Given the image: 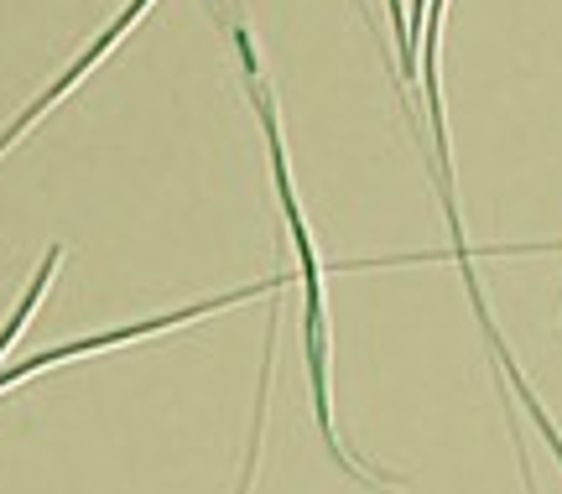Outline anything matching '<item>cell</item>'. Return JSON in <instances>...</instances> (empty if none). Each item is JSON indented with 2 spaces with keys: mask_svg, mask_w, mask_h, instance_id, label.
Masks as SVG:
<instances>
[{
  "mask_svg": "<svg viewBox=\"0 0 562 494\" xmlns=\"http://www.w3.org/2000/svg\"><path fill=\"white\" fill-rule=\"evenodd\" d=\"M235 47H240V63H245V89H250V104H256L261 131H266V146H271V172H277L281 218H286V235H292V250H297V266H302V349H307V380H313L318 433H323V442H328L334 463H344L349 474L370 479L360 469V458L344 453L339 433H334V406H328V317H323V266H318V250H313V235H307V218H302L292 172H286V141H281V125H277V110H271V94H266V79L256 74V47H250V32H245V26H235Z\"/></svg>",
  "mask_w": 562,
  "mask_h": 494,
  "instance_id": "6da1fadb",
  "label": "cell"
},
{
  "mask_svg": "<svg viewBox=\"0 0 562 494\" xmlns=\"http://www.w3.org/2000/svg\"><path fill=\"white\" fill-rule=\"evenodd\" d=\"M292 277H271L261 287H240V292H220L209 302H193V307H178V313H161V317H140V323H125V328H110V334H89V338H68V344H53L42 355H26L21 364H0V391H11L21 380H32L37 370H53V364H68V359H83V355H104V349H121V344H136V338H151V334H167V328H182V323H199L209 313H224L235 302H250V296H266V292H281Z\"/></svg>",
  "mask_w": 562,
  "mask_h": 494,
  "instance_id": "7a4b0ae2",
  "label": "cell"
},
{
  "mask_svg": "<svg viewBox=\"0 0 562 494\" xmlns=\"http://www.w3.org/2000/svg\"><path fill=\"white\" fill-rule=\"evenodd\" d=\"M146 5H151V0H131V5L121 11V16H115V21H110V26L100 32V37H94V47H83L79 58H74V63H68V68L58 74V79H53V89H42V94L32 99V104H26V110H21L16 120H11V131H0V151H11V146H16V141L26 136V131H32V125H37V120L47 115V110H53V104H58L63 94H74L83 74H89V68H94V63H100L104 53H110V47H115V42H121L125 32L136 26L140 16H146Z\"/></svg>",
  "mask_w": 562,
  "mask_h": 494,
  "instance_id": "3957f363",
  "label": "cell"
},
{
  "mask_svg": "<svg viewBox=\"0 0 562 494\" xmlns=\"http://www.w3.org/2000/svg\"><path fill=\"white\" fill-rule=\"evenodd\" d=\"M58 266H63V245H53L47 256H42V266H37V277H32V287L21 292V302H16V313L0 323V359H5V349L21 338V328H26V317L37 313V302H42V292L53 287V277H58Z\"/></svg>",
  "mask_w": 562,
  "mask_h": 494,
  "instance_id": "277c9868",
  "label": "cell"
},
{
  "mask_svg": "<svg viewBox=\"0 0 562 494\" xmlns=\"http://www.w3.org/2000/svg\"><path fill=\"white\" fill-rule=\"evenodd\" d=\"M385 11L396 21V47H406V0H385Z\"/></svg>",
  "mask_w": 562,
  "mask_h": 494,
  "instance_id": "5b68a950",
  "label": "cell"
}]
</instances>
